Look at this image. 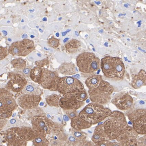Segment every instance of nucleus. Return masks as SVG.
Wrapping results in <instances>:
<instances>
[{
    "instance_id": "obj_1",
    "label": "nucleus",
    "mask_w": 146,
    "mask_h": 146,
    "mask_svg": "<svg viewBox=\"0 0 146 146\" xmlns=\"http://www.w3.org/2000/svg\"><path fill=\"white\" fill-rule=\"evenodd\" d=\"M111 113V110L103 105L92 102L85 106L78 116L92 125L102 121Z\"/></svg>"
},
{
    "instance_id": "obj_2",
    "label": "nucleus",
    "mask_w": 146,
    "mask_h": 146,
    "mask_svg": "<svg viewBox=\"0 0 146 146\" xmlns=\"http://www.w3.org/2000/svg\"><path fill=\"white\" fill-rule=\"evenodd\" d=\"M101 68L104 75L111 79H123L125 67L123 61L119 58L106 56L101 59Z\"/></svg>"
},
{
    "instance_id": "obj_3",
    "label": "nucleus",
    "mask_w": 146,
    "mask_h": 146,
    "mask_svg": "<svg viewBox=\"0 0 146 146\" xmlns=\"http://www.w3.org/2000/svg\"><path fill=\"white\" fill-rule=\"evenodd\" d=\"M113 91V87L108 82L103 80L97 88L89 90L88 94L92 102L105 105L111 100Z\"/></svg>"
},
{
    "instance_id": "obj_4",
    "label": "nucleus",
    "mask_w": 146,
    "mask_h": 146,
    "mask_svg": "<svg viewBox=\"0 0 146 146\" xmlns=\"http://www.w3.org/2000/svg\"><path fill=\"white\" fill-rule=\"evenodd\" d=\"M76 63L80 72L91 73L101 68V60L93 53L84 52L76 58Z\"/></svg>"
},
{
    "instance_id": "obj_5",
    "label": "nucleus",
    "mask_w": 146,
    "mask_h": 146,
    "mask_svg": "<svg viewBox=\"0 0 146 146\" xmlns=\"http://www.w3.org/2000/svg\"><path fill=\"white\" fill-rule=\"evenodd\" d=\"M103 124L109 140L116 139L128 125L125 117H110Z\"/></svg>"
},
{
    "instance_id": "obj_6",
    "label": "nucleus",
    "mask_w": 146,
    "mask_h": 146,
    "mask_svg": "<svg viewBox=\"0 0 146 146\" xmlns=\"http://www.w3.org/2000/svg\"><path fill=\"white\" fill-rule=\"evenodd\" d=\"M33 40L25 39L13 42L9 47V53L13 56H25L34 50Z\"/></svg>"
},
{
    "instance_id": "obj_7",
    "label": "nucleus",
    "mask_w": 146,
    "mask_h": 146,
    "mask_svg": "<svg viewBox=\"0 0 146 146\" xmlns=\"http://www.w3.org/2000/svg\"><path fill=\"white\" fill-rule=\"evenodd\" d=\"M60 78L57 73L45 68L42 69L41 76L39 82L43 88L51 91H56Z\"/></svg>"
},
{
    "instance_id": "obj_8",
    "label": "nucleus",
    "mask_w": 146,
    "mask_h": 146,
    "mask_svg": "<svg viewBox=\"0 0 146 146\" xmlns=\"http://www.w3.org/2000/svg\"><path fill=\"white\" fill-rule=\"evenodd\" d=\"M82 88H84V85L79 80L72 76H66L60 78L57 90L63 95L78 89Z\"/></svg>"
},
{
    "instance_id": "obj_9",
    "label": "nucleus",
    "mask_w": 146,
    "mask_h": 146,
    "mask_svg": "<svg viewBox=\"0 0 146 146\" xmlns=\"http://www.w3.org/2000/svg\"><path fill=\"white\" fill-rule=\"evenodd\" d=\"M111 102L119 109L126 110L133 106V100L127 92H122L116 94L112 99Z\"/></svg>"
},
{
    "instance_id": "obj_10",
    "label": "nucleus",
    "mask_w": 146,
    "mask_h": 146,
    "mask_svg": "<svg viewBox=\"0 0 146 146\" xmlns=\"http://www.w3.org/2000/svg\"><path fill=\"white\" fill-rule=\"evenodd\" d=\"M9 80L7 83L6 88L10 91L20 92L28 83L27 81L21 74L16 73H10Z\"/></svg>"
},
{
    "instance_id": "obj_11",
    "label": "nucleus",
    "mask_w": 146,
    "mask_h": 146,
    "mask_svg": "<svg viewBox=\"0 0 146 146\" xmlns=\"http://www.w3.org/2000/svg\"><path fill=\"white\" fill-rule=\"evenodd\" d=\"M41 100L40 96L22 94L17 98V102L23 109H31L38 106Z\"/></svg>"
},
{
    "instance_id": "obj_12",
    "label": "nucleus",
    "mask_w": 146,
    "mask_h": 146,
    "mask_svg": "<svg viewBox=\"0 0 146 146\" xmlns=\"http://www.w3.org/2000/svg\"><path fill=\"white\" fill-rule=\"evenodd\" d=\"M31 123L33 129L36 131H47L52 125L51 121L41 116L34 117Z\"/></svg>"
},
{
    "instance_id": "obj_13",
    "label": "nucleus",
    "mask_w": 146,
    "mask_h": 146,
    "mask_svg": "<svg viewBox=\"0 0 146 146\" xmlns=\"http://www.w3.org/2000/svg\"><path fill=\"white\" fill-rule=\"evenodd\" d=\"M85 104V102H79L63 96L60 98L59 100V106L62 109L66 110H76L84 106Z\"/></svg>"
},
{
    "instance_id": "obj_14",
    "label": "nucleus",
    "mask_w": 146,
    "mask_h": 146,
    "mask_svg": "<svg viewBox=\"0 0 146 146\" xmlns=\"http://www.w3.org/2000/svg\"><path fill=\"white\" fill-rule=\"evenodd\" d=\"M138 135L133 127L128 126L122 131L116 139L119 143L123 144L130 140L137 139Z\"/></svg>"
},
{
    "instance_id": "obj_15",
    "label": "nucleus",
    "mask_w": 146,
    "mask_h": 146,
    "mask_svg": "<svg viewBox=\"0 0 146 146\" xmlns=\"http://www.w3.org/2000/svg\"><path fill=\"white\" fill-rule=\"evenodd\" d=\"M146 85V74L145 71L141 69L137 74L133 76L131 83L132 87L135 89L141 88Z\"/></svg>"
},
{
    "instance_id": "obj_16",
    "label": "nucleus",
    "mask_w": 146,
    "mask_h": 146,
    "mask_svg": "<svg viewBox=\"0 0 146 146\" xmlns=\"http://www.w3.org/2000/svg\"><path fill=\"white\" fill-rule=\"evenodd\" d=\"M63 95L64 97L74 99L79 102H85L88 98L86 91L84 88L78 89Z\"/></svg>"
},
{
    "instance_id": "obj_17",
    "label": "nucleus",
    "mask_w": 146,
    "mask_h": 146,
    "mask_svg": "<svg viewBox=\"0 0 146 146\" xmlns=\"http://www.w3.org/2000/svg\"><path fill=\"white\" fill-rule=\"evenodd\" d=\"M109 140L107 135L105 131L103 124L98 125L95 128L93 135L92 140L94 143L101 141Z\"/></svg>"
},
{
    "instance_id": "obj_18",
    "label": "nucleus",
    "mask_w": 146,
    "mask_h": 146,
    "mask_svg": "<svg viewBox=\"0 0 146 146\" xmlns=\"http://www.w3.org/2000/svg\"><path fill=\"white\" fill-rule=\"evenodd\" d=\"M133 123V127L138 135H146V115L137 119Z\"/></svg>"
},
{
    "instance_id": "obj_19",
    "label": "nucleus",
    "mask_w": 146,
    "mask_h": 146,
    "mask_svg": "<svg viewBox=\"0 0 146 146\" xmlns=\"http://www.w3.org/2000/svg\"><path fill=\"white\" fill-rule=\"evenodd\" d=\"M71 125L73 129L77 130H81L90 128L92 125L89 123L78 115L71 119Z\"/></svg>"
},
{
    "instance_id": "obj_20",
    "label": "nucleus",
    "mask_w": 146,
    "mask_h": 146,
    "mask_svg": "<svg viewBox=\"0 0 146 146\" xmlns=\"http://www.w3.org/2000/svg\"><path fill=\"white\" fill-rule=\"evenodd\" d=\"M21 92L22 94L40 96L43 94L42 90L37 85L31 83H28Z\"/></svg>"
},
{
    "instance_id": "obj_21",
    "label": "nucleus",
    "mask_w": 146,
    "mask_h": 146,
    "mask_svg": "<svg viewBox=\"0 0 146 146\" xmlns=\"http://www.w3.org/2000/svg\"><path fill=\"white\" fill-rule=\"evenodd\" d=\"M102 76L100 75H93L89 77L85 82L89 90H92L97 88L103 80Z\"/></svg>"
},
{
    "instance_id": "obj_22",
    "label": "nucleus",
    "mask_w": 146,
    "mask_h": 146,
    "mask_svg": "<svg viewBox=\"0 0 146 146\" xmlns=\"http://www.w3.org/2000/svg\"><path fill=\"white\" fill-rule=\"evenodd\" d=\"M58 71L65 75H72L76 73L75 65L72 62L62 63L59 67Z\"/></svg>"
},
{
    "instance_id": "obj_23",
    "label": "nucleus",
    "mask_w": 146,
    "mask_h": 146,
    "mask_svg": "<svg viewBox=\"0 0 146 146\" xmlns=\"http://www.w3.org/2000/svg\"><path fill=\"white\" fill-rule=\"evenodd\" d=\"M81 42L76 39H72L65 45V50L69 53H74L77 52L81 47Z\"/></svg>"
},
{
    "instance_id": "obj_24",
    "label": "nucleus",
    "mask_w": 146,
    "mask_h": 146,
    "mask_svg": "<svg viewBox=\"0 0 146 146\" xmlns=\"http://www.w3.org/2000/svg\"><path fill=\"white\" fill-rule=\"evenodd\" d=\"M18 127H13L6 130L5 139L8 143L17 141L19 138L18 137H19L18 133Z\"/></svg>"
},
{
    "instance_id": "obj_25",
    "label": "nucleus",
    "mask_w": 146,
    "mask_h": 146,
    "mask_svg": "<svg viewBox=\"0 0 146 146\" xmlns=\"http://www.w3.org/2000/svg\"><path fill=\"white\" fill-rule=\"evenodd\" d=\"M42 69L38 66L31 69L29 76L32 81L35 83H39L42 75Z\"/></svg>"
},
{
    "instance_id": "obj_26",
    "label": "nucleus",
    "mask_w": 146,
    "mask_h": 146,
    "mask_svg": "<svg viewBox=\"0 0 146 146\" xmlns=\"http://www.w3.org/2000/svg\"><path fill=\"white\" fill-rule=\"evenodd\" d=\"M146 115V110L144 109H137L133 110L127 115L129 120L132 122L140 117Z\"/></svg>"
},
{
    "instance_id": "obj_27",
    "label": "nucleus",
    "mask_w": 146,
    "mask_h": 146,
    "mask_svg": "<svg viewBox=\"0 0 146 146\" xmlns=\"http://www.w3.org/2000/svg\"><path fill=\"white\" fill-rule=\"evenodd\" d=\"M17 107V103L12 97H7L5 98L4 108L3 109L13 111Z\"/></svg>"
},
{
    "instance_id": "obj_28",
    "label": "nucleus",
    "mask_w": 146,
    "mask_h": 146,
    "mask_svg": "<svg viewBox=\"0 0 146 146\" xmlns=\"http://www.w3.org/2000/svg\"><path fill=\"white\" fill-rule=\"evenodd\" d=\"M60 98L59 96L55 94L47 96L45 98L46 103L50 106L58 107L59 106Z\"/></svg>"
},
{
    "instance_id": "obj_29",
    "label": "nucleus",
    "mask_w": 146,
    "mask_h": 146,
    "mask_svg": "<svg viewBox=\"0 0 146 146\" xmlns=\"http://www.w3.org/2000/svg\"><path fill=\"white\" fill-rule=\"evenodd\" d=\"M11 64L15 68L24 69L26 67V62L21 58L15 59L12 60Z\"/></svg>"
},
{
    "instance_id": "obj_30",
    "label": "nucleus",
    "mask_w": 146,
    "mask_h": 146,
    "mask_svg": "<svg viewBox=\"0 0 146 146\" xmlns=\"http://www.w3.org/2000/svg\"><path fill=\"white\" fill-rule=\"evenodd\" d=\"M19 121L16 119H12L8 121L6 126L3 130L10 129V128L17 127L19 125Z\"/></svg>"
},
{
    "instance_id": "obj_31",
    "label": "nucleus",
    "mask_w": 146,
    "mask_h": 146,
    "mask_svg": "<svg viewBox=\"0 0 146 146\" xmlns=\"http://www.w3.org/2000/svg\"><path fill=\"white\" fill-rule=\"evenodd\" d=\"M12 115V111L11 110L5 109H0V119H6L10 118Z\"/></svg>"
},
{
    "instance_id": "obj_32",
    "label": "nucleus",
    "mask_w": 146,
    "mask_h": 146,
    "mask_svg": "<svg viewBox=\"0 0 146 146\" xmlns=\"http://www.w3.org/2000/svg\"><path fill=\"white\" fill-rule=\"evenodd\" d=\"M48 43L49 45L54 48H58L60 45L59 40L52 36L48 41Z\"/></svg>"
},
{
    "instance_id": "obj_33",
    "label": "nucleus",
    "mask_w": 146,
    "mask_h": 146,
    "mask_svg": "<svg viewBox=\"0 0 146 146\" xmlns=\"http://www.w3.org/2000/svg\"><path fill=\"white\" fill-rule=\"evenodd\" d=\"M13 95L6 88H0V97H13Z\"/></svg>"
},
{
    "instance_id": "obj_34",
    "label": "nucleus",
    "mask_w": 146,
    "mask_h": 146,
    "mask_svg": "<svg viewBox=\"0 0 146 146\" xmlns=\"http://www.w3.org/2000/svg\"><path fill=\"white\" fill-rule=\"evenodd\" d=\"M8 49L6 48L0 47V60L4 59L9 54Z\"/></svg>"
},
{
    "instance_id": "obj_35",
    "label": "nucleus",
    "mask_w": 146,
    "mask_h": 146,
    "mask_svg": "<svg viewBox=\"0 0 146 146\" xmlns=\"http://www.w3.org/2000/svg\"><path fill=\"white\" fill-rule=\"evenodd\" d=\"M49 60L46 58L43 59L42 60H37L35 62V65L37 66L40 67L41 68L49 65Z\"/></svg>"
},
{
    "instance_id": "obj_36",
    "label": "nucleus",
    "mask_w": 146,
    "mask_h": 146,
    "mask_svg": "<svg viewBox=\"0 0 146 146\" xmlns=\"http://www.w3.org/2000/svg\"><path fill=\"white\" fill-rule=\"evenodd\" d=\"M113 142L110 140L101 141L95 143L94 146H111Z\"/></svg>"
},
{
    "instance_id": "obj_37",
    "label": "nucleus",
    "mask_w": 146,
    "mask_h": 146,
    "mask_svg": "<svg viewBox=\"0 0 146 146\" xmlns=\"http://www.w3.org/2000/svg\"><path fill=\"white\" fill-rule=\"evenodd\" d=\"M123 146H138V139H133L123 144Z\"/></svg>"
},
{
    "instance_id": "obj_38",
    "label": "nucleus",
    "mask_w": 146,
    "mask_h": 146,
    "mask_svg": "<svg viewBox=\"0 0 146 146\" xmlns=\"http://www.w3.org/2000/svg\"><path fill=\"white\" fill-rule=\"evenodd\" d=\"M138 142V146H146V135L139 138Z\"/></svg>"
},
{
    "instance_id": "obj_39",
    "label": "nucleus",
    "mask_w": 146,
    "mask_h": 146,
    "mask_svg": "<svg viewBox=\"0 0 146 146\" xmlns=\"http://www.w3.org/2000/svg\"><path fill=\"white\" fill-rule=\"evenodd\" d=\"M8 120L7 119H0V131L4 129L6 126Z\"/></svg>"
},
{
    "instance_id": "obj_40",
    "label": "nucleus",
    "mask_w": 146,
    "mask_h": 146,
    "mask_svg": "<svg viewBox=\"0 0 146 146\" xmlns=\"http://www.w3.org/2000/svg\"><path fill=\"white\" fill-rule=\"evenodd\" d=\"M67 115L70 118L72 119L74 117L77 116L76 110H67Z\"/></svg>"
},
{
    "instance_id": "obj_41",
    "label": "nucleus",
    "mask_w": 146,
    "mask_h": 146,
    "mask_svg": "<svg viewBox=\"0 0 146 146\" xmlns=\"http://www.w3.org/2000/svg\"><path fill=\"white\" fill-rule=\"evenodd\" d=\"M5 97H0V109H3Z\"/></svg>"
},
{
    "instance_id": "obj_42",
    "label": "nucleus",
    "mask_w": 146,
    "mask_h": 146,
    "mask_svg": "<svg viewBox=\"0 0 146 146\" xmlns=\"http://www.w3.org/2000/svg\"><path fill=\"white\" fill-rule=\"evenodd\" d=\"M81 146H94L95 143L91 141L85 142Z\"/></svg>"
},
{
    "instance_id": "obj_43",
    "label": "nucleus",
    "mask_w": 146,
    "mask_h": 146,
    "mask_svg": "<svg viewBox=\"0 0 146 146\" xmlns=\"http://www.w3.org/2000/svg\"><path fill=\"white\" fill-rule=\"evenodd\" d=\"M111 146H123V144L119 142H113Z\"/></svg>"
},
{
    "instance_id": "obj_44",
    "label": "nucleus",
    "mask_w": 146,
    "mask_h": 146,
    "mask_svg": "<svg viewBox=\"0 0 146 146\" xmlns=\"http://www.w3.org/2000/svg\"><path fill=\"white\" fill-rule=\"evenodd\" d=\"M31 71H30V69L29 68H24V70H23V72L25 74H28Z\"/></svg>"
},
{
    "instance_id": "obj_45",
    "label": "nucleus",
    "mask_w": 146,
    "mask_h": 146,
    "mask_svg": "<svg viewBox=\"0 0 146 146\" xmlns=\"http://www.w3.org/2000/svg\"><path fill=\"white\" fill-rule=\"evenodd\" d=\"M63 118L64 120L66 121H68L69 120V117L66 115H64Z\"/></svg>"
},
{
    "instance_id": "obj_46",
    "label": "nucleus",
    "mask_w": 146,
    "mask_h": 146,
    "mask_svg": "<svg viewBox=\"0 0 146 146\" xmlns=\"http://www.w3.org/2000/svg\"><path fill=\"white\" fill-rule=\"evenodd\" d=\"M28 37V35L26 34H24L22 36V38H27Z\"/></svg>"
},
{
    "instance_id": "obj_47",
    "label": "nucleus",
    "mask_w": 146,
    "mask_h": 146,
    "mask_svg": "<svg viewBox=\"0 0 146 146\" xmlns=\"http://www.w3.org/2000/svg\"><path fill=\"white\" fill-rule=\"evenodd\" d=\"M69 38H66L64 39L63 40V42H66L67 40H69Z\"/></svg>"
},
{
    "instance_id": "obj_48",
    "label": "nucleus",
    "mask_w": 146,
    "mask_h": 146,
    "mask_svg": "<svg viewBox=\"0 0 146 146\" xmlns=\"http://www.w3.org/2000/svg\"><path fill=\"white\" fill-rule=\"evenodd\" d=\"M3 34H4L5 35V36H6V35H7V32L6 31H3Z\"/></svg>"
},
{
    "instance_id": "obj_49",
    "label": "nucleus",
    "mask_w": 146,
    "mask_h": 146,
    "mask_svg": "<svg viewBox=\"0 0 146 146\" xmlns=\"http://www.w3.org/2000/svg\"><path fill=\"white\" fill-rule=\"evenodd\" d=\"M67 32H63V33H62V35H63V36H65V35H66L67 34Z\"/></svg>"
},
{
    "instance_id": "obj_50",
    "label": "nucleus",
    "mask_w": 146,
    "mask_h": 146,
    "mask_svg": "<svg viewBox=\"0 0 146 146\" xmlns=\"http://www.w3.org/2000/svg\"><path fill=\"white\" fill-rule=\"evenodd\" d=\"M56 36L57 37H59V36H60V34H59V33H56Z\"/></svg>"
},
{
    "instance_id": "obj_51",
    "label": "nucleus",
    "mask_w": 146,
    "mask_h": 146,
    "mask_svg": "<svg viewBox=\"0 0 146 146\" xmlns=\"http://www.w3.org/2000/svg\"><path fill=\"white\" fill-rule=\"evenodd\" d=\"M43 21H47V19H46V17H44L43 19Z\"/></svg>"
},
{
    "instance_id": "obj_52",
    "label": "nucleus",
    "mask_w": 146,
    "mask_h": 146,
    "mask_svg": "<svg viewBox=\"0 0 146 146\" xmlns=\"http://www.w3.org/2000/svg\"><path fill=\"white\" fill-rule=\"evenodd\" d=\"M2 143V140L1 139V137H0V145H1Z\"/></svg>"
},
{
    "instance_id": "obj_53",
    "label": "nucleus",
    "mask_w": 146,
    "mask_h": 146,
    "mask_svg": "<svg viewBox=\"0 0 146 146\" xmlns=\"http://www.w3.org/2000/svg\"><path fill=\"white\" fill-rule=\"evenodd\" d=\"M37 55H38V56L39 57H41V55L40 54H39V53H38L37 54Z\"/></svg>"
},
{
    "instance_id": "obj_54",
    "label": "nucleus",
    "mask_w": 146,
    "mask_h": 146,
    "mask_svg": "<svg viewBox=\"0 0 146 146\" xmlns=\"http://www.w3.org/2000/svg\"><path fill=\"white\" fill-rule=\"evenodd\" d=\"M75 33L76 34V35H77V36H78V35H78V33L77 32L75 31Z\"/></svg>"
},
{
    "instance_id": "obj_55",
    "label": "nucleus",
    "mask_w": 146,
    "mask_h": 146,
    "mask_svg": "<svg viewBox=\"0 0 146 146\" xmlns=\"http://www.w3.org/2000/svg\"><path fill=\"white\" fill-rule=\"evenodd\" d=\"M62 19V17H60L58 19H59V20H61V19Z\"/></svg>"
},
{
    "instance_id": "obj_56",
    "label": "nucleus",
    "mask_w": 146,
    "mask_h": 146,
    "mask_svg": "<svg viewBox=\"0 0 146 146\" xmlns=\"http://www.w3.org/2000/svg\"><path fill=\"white\" fill-rule=\"evenodd\" d=\"M31 38H33V37H34L35 36H33V35H31Z\"/></svg>"
},
{
    "instance_id": "obj_57",
    "label": "nucleus",
    "mask_w": 146,
    "mask_h": 146,
    "mask_svg": "<svg viewBox=\"0 0 146 146\" xmlns=\"http://www.w3.org/2000/svg\"><path fill=\"white\" fill-rule=\"evenodd\" d=\"M8 40L9 41H11V39L10 38L8 39Z\"/></svg>"
},
{
    "instance_id": "obj_58",
    "label": "nucleus",
    "mask_w": 146,
    "mask_h": 146,
    "mask_svg": "<svg viewBox=\"0 0 146 146\" xmlns=\"http://www.w3.org/2000/svg\"><path fill=\"white\" fill-rule=\"evenodd\" d=\"M93 50H94V51H95V49H94V48H93Z\"/></svg>"
},
{
    "instance_id": "obj_59",
    "label": "nucleus",
    "mask_w": 146,
    "mask_h": 146,
    "mask_svg": "<svg viewBox=\"0 0 146 146\" xmlns=\"http://www.w3.org/2000/svg\"><path fill=\"white\" fill-rule=\"evenodd\" d=\"M0 146H1V145H0Z\"/></svg>"
}]
</instances>
